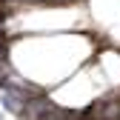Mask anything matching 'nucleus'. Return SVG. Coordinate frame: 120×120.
I'll use <instances>...</instances> for the list:
<instances>
[{"instance_id":"1","label":"nucleus","mask_w":120,"mask_h":120,"mask_svg":"<svg viewBox=\"0 0 120 120\" xmlns=\"http://www.w3.org/2000/svg\"><path fill=\"white\" fill-rule=\"evenodd\" d=\"M20 3H80V0H20Z\"/></svg>"},{"instance_id":"2","label":"nucleus","mask_w":120,"mask_h":120,"mask_svg":"<svg viewBox=\"0 0 120 120\" xmlns=\"http://www.w3.org/2000/svg\"><path fill=\"white\" fill-rule=\"evenodd\" d=\"M0 120H3V112H0Z\"/></svg>"}]
</instances>
